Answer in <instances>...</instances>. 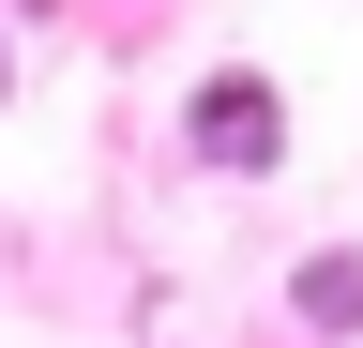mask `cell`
Segmentation results:
<instances>
[{
    "label": "cell",
    "instance_id": "6da1fadb",
    "mask_svg": "<svg viewBox=\"0 0 363 348\" xmlns=\"http://www.w3.org/2000/svg\"><path fill=\"white\" fill-rule=\"evenodd\" d=\"M227 182H272V152H288V106H272V76H212L197 91V121H182Z\"/></svg>",
    "mask_w": 363,
    "mask_h": 348
},
{
    "label": "cell",
    "instance_id": "7a4b0ae2",
    "mask_svg": "<svg viewBox=\"0 0 363 348\" xmlns=\"http://www.w3.org/2000/svg\"><path fill=\"white\" fill-rule=\"evenodd\" d=\"M288 303H303L318 333H363V257H348V242H318L303 273H288Z\"/></svg>",
    "mask_w": 363,
    "mask_h": 348
},
{
    "label": "cell",
    "instance_id": "3957f363",
    "mask_svg": "<svg viewBox=\"0 0 363 348\" xmlns=\"http://www.w3.org/2000/svg\"><path fill=\"white\" fill-rule=\"evenodd\" d=\"M0 76H16V61H0Z\"/></svg>",
    "mask_w": 363,
    "mask_h": 348
}]
</instances>
